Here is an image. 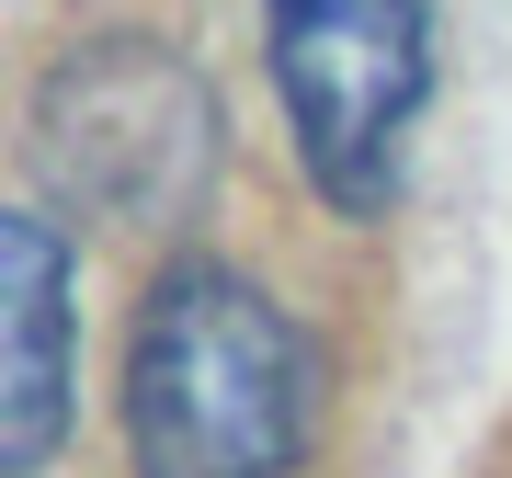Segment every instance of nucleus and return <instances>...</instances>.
Masks as SVG:
<instances>
[{"label": "nucleus", "mask_w": 512, "mask_h": 478, "mask_svg": "<svg viewBox=\"0 0 512 478\" xmlns=\"http://www.w3.org/2000/svg\"><path fill=\"white\" fill-rule=\"evenodd\" d=\"M319 433L308 331L228 262L148 285L126 342V456L137 478H285Z\"/></svg>", "instance_id": "obj_1"}, {"label": "nucleus", "mask_w": 512, "mask_h": 478, "mask_svg": "<svg viewBox=\"0 0 512 478\" xmlns=\"http://www.w3.org/2000/svg\"><path fill=\"white\" fill-rule=\"evenodd\" d=\"M262 46H274V92H285L308 183L342 217H376L399 194L410 114L433 92L421 0H262Z\"/></svg>", "instance_id": "obj_2"}, {"label": "nucleus", "mask_w": 512, "mask_h": 478, "mask_svg": "<svg viewBox=\"0 0 512 478\" xmlns=\"http://www.w3.org/2000/svg\"><path fill=\"white\" fill-rule=\"evenodd\" d=\"M35 160H46V183L69 205H92V217L171 228L205 194V171H217V103H205V80L171 46L114 35V46H80V57L46 69Z\"/></svg>", "instance_id": "obj_3"}, {"label": "nucleus", "mask_w": 512, "mask_h": 478, "mask_svg": "<svg viewBox=\"0 0 512 478\" xmlns=\"http://www.w3.org/2000/svg\"><path fill=\"white\" fill-rule=\"evenodd\" d=\"M0 342H12V376H0V467L35 478L69 433V251H57L46 217L0 228Z\"/></svg>", "instance_id": "obj_4"}]
</instances>
